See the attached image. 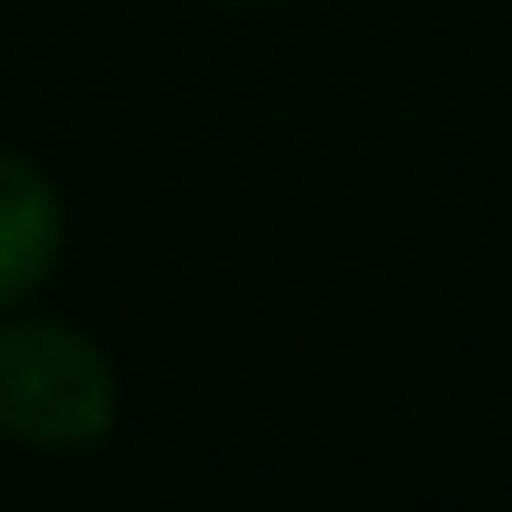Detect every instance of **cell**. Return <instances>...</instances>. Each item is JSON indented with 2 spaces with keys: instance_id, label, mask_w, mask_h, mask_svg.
<instances>
[{
  "instance_id": "obj_2",
  "label": "cell",
  "mask_w": 512,
  "mask_h": 512,
  "mask_svg": "<svg viewBox=\"0 0 512 512\" xmlns=\"http://www.w3.org/2000/svg\"><path fill=\"white\" fill-rule=\"evenodd\" d=\"M64 253V197L57 183L29 162L0 148V309L43 288V274Z\"/></svg>"
},
{
  "instance_id": "obj_1",
  "label": "cell",
  "mask_w": 512,
  "mask_h": 512,
  "mask_svg": "<svg viewBox=\"0 0 512 512\" xmlns=\"http://www.w3.org/2000/svg\"><path fill=\"white\" fill-rule=\"evenodd\" d=\"M120 379L106 351L71 323L0 330V435L36 449H85L113 428Z\"/></svg>"
},
{
  "instance_id": "obj_3",
  "label": "cell",
  "mask_w": 512,
  "mask_h": 512,
  "mask_svg": "<svg viewBox=\"0 0 512 512\" xmlns=\"http://www.w3.org/2000/svg\"><path fill=\"white\" fill-rule=\"evenodd\" d=\"M225 8H253V0H225Z\"/></svg>"
}]
</instances>
